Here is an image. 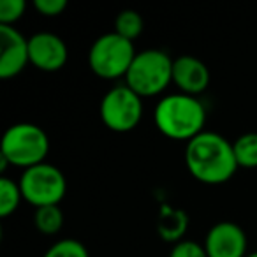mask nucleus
<instances>
[{"label": "nucleus", "instance_id": "11", "mask_svg": "<svg viewBox=\"0 0 257 257\" xmlns=\"http://www.w3.org/2000/svg\"><path fill=\"white\" fill-rule=\"evenodd\" d=\"M173 83L178 92L197 97L210 85V69L192 55H182L173 62Z\"/></svg>", "mask_w": 257, "mask_h": 257}, {"label": "nucleus", "instance_id": "3", "mask_svg": "<svg viewBox=\"0 0 257 257\" xmlns=\"http://www.w3.org/2000/svg\"><path fill=\"white\" fill-rule=\"evenodd\" d=\"M50 140L43 127L29 121L15 123L8 128L0 143V155L16 168L29 169L46 161Z\"/></svg>", "mask_w": 257, "mask_h": 257}, {"label": "nucleus", "instance_id": "12", "mask_svg": "<svg viewBox=\"0 0 257 257\" xmlns=\"http://www.w3.org/2000/svg\"><path fill=\"white\" fill-rule=\"evenodd\" d=\"M189 229V215L185 210L173 208L164 204L161 208V213L157 217V232L164 241L168 243H180Z\"/></svg>", "mask_w": 257, "mask_h": 257}, {"label": "nucleus", "instance_id": "9", "mask_svg": "<svg viewBox=\"0 0 257 257\" xmlns=\"http://www.w3.org/2000/svg\"><path fill=\"white\" fill-rule=\"evenodd\" d=\"M30 64L44 72L60 71L69 57L67 44L60 36L51 32H37L29 39Z\"/></svg>", "mask_w": 257, "mask_h": 257}, {"label": "nucleus", "instance_id": "20", "mask_svg": "<svg viewBox=\"0 0 257 257\" xmlns=\"http://www.w3.org/2000/svg\"><path fill=\"white\" fill-rule=\"evenodd\" d=\"M34 8H36V11L39 15L55 18V16H60L67 9V2L65 0H36Z\"/></svg>", "mask_w": 257, "mask_h": 257}, {"label": "nucleus", "instance_id": "7", "mask_svg": "<svg viewBox=\"0 0 257 257\" xmlns=\"http://www.w3.org/2000/svg\"><path fill=\"white\" fill-rule=\"evenodd\" d=\"M143 97L127 85H116L104 93L100 100V120L113 133H131L143 118Z\"/></svg>", "mask_w": 257, "mask_h": 257}, {"label": "nucleus", "instance_id": "16", "mask_svg": "<svg viewBox=\"0 0 257 257\" xmlns=\"http://www.w3.org/2000/svg\"><path fill=\"white\" fill-rule=\"evenodd\" d=\"M34 224H36L37 231L43 234H57L64 225V213H62L60 206L37 208L36 215H34Z\"/></svg>", "mask_w": 257, "mask_h": 257}, {"label": "nucleus", "instance_id": "8", "mask_svg": "<svg viewBox=\"0 0 257 257\" xmlns=\"http://www.w3.org/2000/svg\"><path fill=\"white\" fill-rule=\"evenodd\" d=\"M208 257H246V234L236 222H218L211 225L204 238Z\"/></svg>", "mask_w": 257, "mask_h": 257}, {"label": "nucleus", "instance_id": "5", "mask_svg": "<svg viewBox=\"0 0 257 257\" xmlns=\"http://www.w3.org/2000/svg\"><path fill=\"white\" fill-rule=\"evenodd\" d=\"M136 55L133 41H127L116 32H107L92 43L88 65L93 74L102 79L125 78Z\"/></svg>", "mask_w": 257, "mask_h": 257}, {"label": "nucleus", "instance_id": "4", "mask_svg": "<svg viewBox=\"0 0 257 257\" xmlns=\"http://www.w3.org/2000/svg\"><path fill=\"white\" fill-rule=\"evenodd\" d=\"M173 62L162 50H143L136 55L125 76V85L140 97H155L173 83Z\"/></svg>", "mask_w": 257, "mask_h": 257}, {"label": "nucleus", "instance_id": "18", "mask_svg": "<svg viewBox=\"0 0 257 257\" xmlns=\"http://www.w3.org/2000/svg\"><path fill=\"white\" fill-rule=\"evenodd\" d=\"M25 0H2L0 2V25L15 27V23L25 15Z\"/></svg>", "mask_w": 257, "mask_h": 257}, {"label": "nucleus", "instance_id": "21", "mask_svg": "<svg viewBox=\"0 0 257 257\" xmlns=\"http://www.w3.org/2000/svg\"><path fill=\"white\" fill-rule=\"evenodd\" d=\"M246 257H257V252H250V253H246Z\"/></svg>", "mask_w": 257, "mask_h": 257}, {"label": "nucleus", "instance_id": "10", "mask_svg": "<svg viewBox=\"0 0 257 257\" xmlns=\"http://www.w3.org/2000/svg\"><path fill=\"white\" fill-rule=\"evenodd\" d=\"M29 62V39L15 27L0 25V78H15Z\"/></svg>", "mask_w": 257, "mask_h": 257}, {"label": "nucleus", "instance_id": "14", "mask_svg": "<svg viewBox=\"0 0 257 257\" xmlns=\"http://www.w3.org/2000/svg\"><path fill=\"white\" fill-rule=\"evenodd\" d=\"M239 168H257V133H245L232 143Z\"/></svg>", "mask_w": 257, "mask_h": 257}, {"label": "nucleus", "instance_id": "13", "mask_svg": "<svg viewBox=\"0 0 257 257\" xmlns=\"http://www.w3.org/2000/svg\"><path fill=\"white\" fill-rule=\"evenodd\" d=\"M23 201L20 183L8 178L6 175L0 176V217H9L18 210Z\"/></svg>", "mask_w": 257, "mask_h": 257}, {"label": "nucleus", "instance_id": "19", "mask_svg": "<svg viewBox=\"0 0 257 257\" xmlns=\"http://www.w3.org/2000/svg\"><path fill=\"white\" fill-rule=\"evenodd\" d=\"M169 257H208L204 245H199L192 239H182L180 243L173 245Z\"/></svg>", "mask_w": 257, "mask_h": 257}, {"label": "nucleus", "instance_id": "6", "mask_svg": "<svg viewBox=\"0 0 257 257\" xmlns=\"http://www.w3.org/2000/svg\"><path fill=\"white\" fill-rule=\"evenodd\" d=\"M18 183L23 201L36 206V210L43 206H58L67 192V180L64 173L48 162L23 169Z\"/></svg>", "mask_w": 257, "mask_h": 257}, {"label": "nucleus", "instance_id": "15", "mask_svg": "<svg viewBox=\"0 0 257 257\" xmlns=\"http://www.w3.org/2000/svg\"><path fill=\"white\" fill-rule=\"evenodd\" d=\"M145 22L143 16L134 9H125L114 20V30L118 36L125 37L127 41H134L143 34Z\"/></svg>", "mask_w": 257, "mask_h": 257}, {"label": "nucleus", "instance_id": "2", "mask_svg": "<svg viewBox=\"0 0 257 257\" xmlns=\"http://www.w3.org/2000/svg\"><path fill=\"white\" fill-rule=\"evenodd\" d=\"M154 120L166 138L189 143L204 133L206 107L197 97L182 92L169 93L157 102Z\"/></svg>", "mask_w": 257, "mask_h": 257}, {"label": "nucleus", "instance_id": "17", "mask_svg": "<svg viewBox=\"0 0 257 257\" xmlns=\"http://www.w3.org/2000/svg\"><path fill=\"white\" fill-rule=\"evenodd\" d=\"M43 257H90V253L81 241L72 238H65L53 243Z\"/></svg>", "mask_w": 257, "mask_h": 257}, {"label": "nucleus", "instance_id": "1", "mask_svg": "<svg viewBox=\"0 0 257 257\" xmlns=\"http://www.w3.org/2000/svg\"><path fill=\"white\" fill-rule=\"evenodd\" d=\"M185 164L190 175L206 185L229 182L239 168L231 141L210 131H204L187 143Z\"/></svg>", "mask_w": 257, "mask_h": 257}]
</instances>
